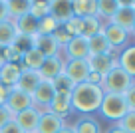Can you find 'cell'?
<instances>
[{"instance_id":"obj_31","label":"cell","mask_w":135,"mask_h":133,"mask_svg":"<svg viewBox=\"0 0 135 133\" xmlns=\"http://www.w3.org/2000/svg\"><path fill=\"white\" fill-rule=\"evenodd\" d=\"M62 26H64V30H66L72 38H78V36H81V34H84V18L72 16L66 24H62Z\"/></svg>"},{"instance_id":"obj_11","label":"cell","mask_w":135,"mask_h":133,"mask_svg":"<svg viewBox=\"0 0 135 133\" xmlns=\"http://www.w3.org/2000/svg\"><path fill=\"white\" fill-rule=\"evenodd\" d=\"M64 119L50 111H42L40 113V121H38V127L34 133H58L60 129H64Z\"/></svg>"},{"instance_id":"obj_41","label":"cell","mask_w":135,"mask_h":133,"mask_svg":"<svg viewBox=\"0 0 135 133\" xmlns=\"http://www.w3.org/2000/svg\"><path fill=\"white\" fill-rule=\"evenodd\" d=\"M10 20V14H8V6H6V0H0V24L2 22Z\"/></svg>"},{"instance_id":"obj_35","label":"cell","mask_w":135,"mask_h":133,"mask_svg":"<svg viewBox=\"0 0 135 133\" xmlns=\"http://www.w3.org/2000/svg\"><path fill=\"white\" fill-rule=\"evenodd\" d=\"M2 56H4V64H20V60H22V54L14 46L2 48Z\"/></svg>"},{"instance_id":"obj_37","label":"cell","mask_w":135,"mask_h":133,"mask_svg":"<svg viewBox=\"0 0 135 133\" xmlns=\"http://www.w3.org/2000/svg\"><path fill=\"white\" fill-rule=\"evenodd\" d=\"M52 36L56 38V42L60 44V48H62V46H66L68 42L72 40V36H70V34H68L66 30H64V26H58V30H56V32L52 34Z\"/></svg>"},{"instance_id":"obj_8","label":"cell","mask_w":135,"mask_h":133,"mask_svg":"<svg viewBox=\"0 0 135 133\" xmlns=\"http://www.w3.org/2000/svg\"><path fill=\"white\" fill-rule=\"evenodd\" d=\"M88 64H89V70L95 72V74L103 75L105 78L113 68L119 66V60L111 54H105V56H89L88 58Z\"/></svg>"},{"instance_id":"obj_25","label":"cell","mask_w":135,"mask_h":133,"mask_svg":"<svg viewBox=\"0 0 135 133\" xmlns=\"http://www.w3.org/2000/svg\"><path fill=\"white\" fill-rule=\"evenodd\" d=\"M117 60H119V68L125 70L131 78H135V46L125 48Z\"/></svg>"},{"instance_id":"obj_20","label":"cell","mask_w":135,"mask_h":133,"mask_svg":"<svg viewBox=\"0 0 135 133\" xmlns=\"http://www.w3.org/2000/svg\"><path fill=\"white\" fill-rule=\"evenodd\" d=\"M72 14L78 18H88V16H95V8H97V0H72Z\"/></svg>"},{"instance_id":"obj_10","label":"cell","mask_w":135,"mask_h":133,"mask_svg":"<svg viewBox=\"0 0 135 133\" xmlns=\"http://www.w3.org/2000/svg\"><path fill=\"white\" fill-rule=\"evenodd\" d=\"M64 50H66V54H68V58H70V60H88L89 58L88 40H85L84 36L72 38V40L64 46Z\"/></svg>"},{"instance_id":"obj_19","label":"cell","mask_w":135,"mask_h":133,"mask_svg":"<svg viewBox=\"0 0 135 133\" xmlns=\"http://www.w3.org/2000/svg\"><path fill=\"white\" fill-rule=\"evenodd\" d=\"M88 48H89V56H105V54H111V50H113V48L109 46V42L105 40L103 32H99L93 38H89Z\"/></svg>"},{"instance_id":"obj_13","label":"cell","mask_w":135,"mask_h":133,"mask_svg":"<svg viewBox=\"0 0 135 133\" xmlns=\"http://www.w3.org/2000/svg\"><path fill=\"white\" fill-rule=\"evenodd\" d=\"M34 48H36L44 58L60 56V44L56 42L54 36H34Z\"/></svg>"},{"instance_id":"obj_18","label":"cell","mask_w":135,"mask_h":133,"mask_svg":"<svg viewBox=\"0 0 135 133\" xmlns=\"http://www.w3.org/2000/svg\"><path fill=\"white\" fill-rule=\"evenodd\" d=\"M14 26H16V32L20 36H38V20L32 18L30 14H24V16L16 18L14 20Z\"/></svg>"},{"instance_id":"obj_29","label":"cell","mask_w":135,"mask_h":133,"mask_svg":"<svg viewBox=\"0 0 135 133\" xmlns=\"http://www.w3.org/2000/svg\"><path fill=\"white\" fill-rule=\"evenodd\" d=\"M28 14L36 20H42L44 16L50 14V2H38V0H30V8Z\"/></svg>"},{"instance_id":"obj_46","label":"cell","mask_w":135,"mask_h":133,"mask_svg":"<svg viewBox=\"0 0 135 133\" xmlns=\"http://www.w3.org/2000/svg\"><path fill=\"white\" fill-rule=\"evenodd\" d=\"M131 34H135V22H133V26H131V30H129Z\"/></svg>"},{"instance_id":"obj_12","label":"cell","mask_w":135,"mask_h":133,"mask_svg":"<svg viewBox=\"0 0 135 133\" xmlns=\"http://www.w3.org/2000/svg\"><path fill=\"white\" fill-rule=\"evenodd\" d=\"M64 72V62L60 56H52V58H46L42 62V66H40L38 70V75L42 79H48V82H52V79H56L60 74Z\"/></svg>"},{"instance_id":"obj_39","label":"cell","mask_w":135,"mask_h":133,"mask_svg":"<svg viewBox=\"0 0 135 133\" xmlns=\"http://www.w3.org/2000/svg\"><path fill=\"white\" fill-rule=\"evenodd\" d=\"M0 133H24V131L20 129V125H18V123H16L14 119H10L8 123L4 125V127L0 129Z\"/></svg>"},{"instance_id":"obj_3","label":"cell","mask_w":135,"mask_h":133,"mask_svg":"<svg viewBox=\"0 0 135 133\" xmlns=\"http://www.w3.org/2000/svg\"><path fill=\"white\" fill-rule=\"evenodd\" d=\"M131 83H133V78H131L125 70H121V68L117 66L103 78L101 89H103L105 93H123Z\"/></svg>"},{"instance_id":"obj_28","label":"cell","mask_w":135,"mask_h":133,"mask_svg":"<svg viewBox=\"0 0 135 133\" xmlns=\"http://www.w3.org/2000/svg\"><path fill=\"white\" fill-rule=\"evenodd\" d=\"M101 20L97 16H88V18H84V34L81 36L85 38V40H89V38H93L95 34H99L101 32Z\"/></svg>"},{"instance_id":"obj_27","label":"cell","mask_w":135,"mask_h":133,"mask_svg":"<svg viewBox=\"0 0 135 133\" xmlns=\"http://www.w3.org/2000/svg\"><path fill=\"white\" fill-rule=\"evenodd\" d=\"M74 133H99V123L93 117H81L76 125H74Z\"/></svg>"},{"instance_id":"obj_22","label":"cell","mask_w":135,"mask_h":133,"mask_svg":"<svg viewBox=\"0 0 135 133\" xmlns=\"http://www.w3.org/2000/svg\"><path fill=\"white\" fill-rule=\"evenodd\" d=\"M40 75H38V72H30V70H22V75H20V79H18V83H16V87L18 89H22L24 93H32L34 89H36V86L40 83Z\"/></svg>"},{"instance_id":"obj_45","label":"cell","mask_w":135,"mask_h":133,"mask_svg":"<svg viewBox=\"0 0 135 133\" xmlns=\"http://www.w3.org/2000/svg\"><path fill=\"white\" fill-rule=\"evenodd\" d=\"M129 6H131V10L135 12V0H133V2H129Z\"/></svg>"},{"instance_id":"obj_32","label":"cell","mask_w":135,"mask_h":133,"mask_svg":"<svg viewBox=\"0 0 135 133\" xmlns=\"http://www.w3.org/2000/svg\"><path fill=\"white\" fill-rule=\"evenodd\" d=\"M52 83H54V89H56V92H72L74 87H76V83L68 78L64 72H62L56 79H52Z\"/></svg>"},{"instance_id":"obj_9","label":"cell","mask_w":135,"mask_h":133,"mask_svg":"<svg viewBox=\"0 0 135 133\" xmlns=\"http://www.w3.org/2000/svg\"><path fill=\"white\" fill-rule=\"evenodd\" d=\"M40 113H42L40 109L28 107V109H24V111L16 113V115H14V121L20 125V129H22L24 133H34V131H36V127H38Z\"/></svg>"},{"instance_id":"obj_34","label":"cell","mask_w":135,"mask_h":133,"mask_svg":"<svg viewBox=\"0 0 135 133\" xmlns=\"http://www.w3.org/2000/svg\"><path fill=\"white\" fill-rule=\"evenodd\" d=\"M12 46L16 48L20 54H24V52H28V50H32V48H34V36L30 38V36H20V34H18L16 42H14Z\"/></svg>"},{"instance_id":"obj_14","label":"cell","mask_w":135,"mask_h":133,"mask_svg":"<svg viewBox=\"0 0 135 133\" xmlns=\"http://www.w3.org/2000/svg\"><path fill=\"white\" fill-rule=\"evenodd\" d=\"M20 75H22L20 64H4V66H0V83L4 87H8V89L16 87Z\"/></svg>"},{"instance_id":"obj_17","label":"cell","mask_w":135,"mask_h":133,"mask_svg":"<svg viewBox=\"0 0 135 133\" xmlns=\"http://www.w3.org/2000/svg\"><path fill=\"white\" fill-rule=\"evenodd\" d=\"M101 32H103V36H105V40L109 42L111 48H117V46H121V44H125L127 36H129V32H125L123 28L111 24V22H107V24L101 28Z\"/></svg>"},{"instance_id":"obj_15","label":"cell","mask_w":135,"mask_h":133,"mask_svg":"<svg viewBox=\"0 0 135 133\" xmlns=\"http://www.w3.org/2000/svg\"><path fill=\"white\" fill-rule=\"evenodd\" d=\"M50 16L54 18L60 26L66 24V22L74 16L70 0H54V2H50Z\"/></svg>"},{"instance_id":"obj_33","label":"cell","mask_w":135,"mask_h":133,"mask_svg":"<svg viewBox=\"0 0 135 133\" xmlns=\"http://www.w3.org/2000/svg\"><path fill=\"white\" fill-rule=\"evenodd\" d=\"M119 129H123L125 133H135V111H127L125 115L119 119Z\"/></svg>"},{"instance_id":"obj_4","label":"cell","mask_w":135,"mask_h":133,"mask_svg":"<svg viewBox=\"0 0 135 133\" xmlns=\"http://www.w3.org/2000/svg\"><path fill=\"white\" fill-rule=\"evenodd\" d=\"M89 72L91 70H89L88 60H68V62L64 64V74L72 79L76 86L78 83H84L85 79H88Z\"/></svg>"},{"instance_id":"obj_21","label":"cell","mask_w":135,"mask_h":133,"mask_svg":"<svg viewBox=\"0 0 135 133\" xmlns=\"http://www.w3.org/2000/svg\"><path fill=\"white\" fill-rule=\"evenodd\" d=\"M121 0H97V8H95V16L99 18H105V20H111L115 16L119 8H121Z\"/></svg>"},{"instance_id":"obj_24","label":"cell","mask_w":135,"mask_h":133,"mask_svg":"<svg viewBox=\"0 0 135 133\" xmlns=\"http://www.w3.org/2000/svg\"><path fill=\"white\" fill-rule=\"evenodd\" d=\"M18 32L16 26H14V20H6L0 24V48H10L16 42Z\"/></svg>"},{"instance_id":"obj_26","label":"cell","mask_w":135,"mask_h":133,"mask_svg":"<svg viewBox=\"0 0 135 133\" xmlns=\"http://www.w3.org/2000/svg\"><path fill=\"white\" fill-rule=\"evenodd\" d=\"M6 6H8V14L10 20H16V18L28 14L30 8V0H6Z\"/></svg>"},{"instance_id":"obj_40","label":"cell","mask_w":135,"mask_h":133,"mask_svg":"<svg viewBox=\"0 0 135 133\" xmlns=\"http://www.w3.org/2000/svg\"><path fill=\"white\" fill-rule=\"evenodd\" d=\"M85 82L91 83V86H99V87H101V83H103V75L95 74V72H89V75H88V79H85Z\"/></svg>"},{"instance_id":"obj_6","label":"cell","mask_w":135,"mask_h":133,"mask_svg":"<svg viewBox=\"0 0 135 133\" xmlns=\"http://www.w3.org/2000/svg\"><path fill=\"white\" fill-rule=\"evenodd\" d=\"M54 83L48 82V79H40V83L36 86V89H34L32 93H30V97H32V107H48L50 105V101L54 99Z\"/></svg>"},{"instance_id":"obj_7","label":"cell","mask_w":135,"mask_h":133,"mask_svg":"<svg viewBox=\"0 0 135 133\" xmlns=\"http://www.w3.org/2000/svg\"><path fill=\"white\" fill-rule=\"evenodd\" d=\"M46 111L54 113L58 117H68L72 113V92H56L54 93V99L50 101Z\"/></svg>"},{"instance_id":"obj_23","label":"cell","mask_w":135,"mask_h":133,"mask_svg":"<svg viewBox=\"0 0 135 133\" xmlns=\"http://www.w3.org/2000/svg\"><path fill=\"white\" fill-rule=\"evenodd\" d=\"M44 56L40 54L36 48H32V50H28V52H24L22 54V60H20V66H22V70H30V72H38L40 70V66H42V62H44Z\"/></svg>"},{"instance_id":"obj_43","label":"cell","mask_w":135,"mask_h":133,"mask_svg":"<svg viewBox=\"0 0 135 133\" xmlns=\"http://www.w3.org/2000/svg\"><path fill=\"white\" fill-rule=\"evenodd\" d=\"M58 133H74V129L72 127H64V129H60Z\"/></svg>"},{"instance_id":"obj_16","label":"cell","mask_w":135,"mask_h":133,"mask_svg":"<svg viewBox=\"0 0 135 133\" xmlns=\"http://www.w3.org/2000/svg\"><path fill=\"white\" fill-rule=\"evenodd\" d=\"M109 22H111V24H115V26H119V28H123L125 32H129L131 26H133V22H135V12L131 10L129 2H123L121 8L115 12V16L111 18Z\"/></svg>"},{"instance_id":"obj_2","label":"cell","mask_w":135,"mask_h":133,"mask_svg":"<svg viewBox=\"0 0 135 133\" xmlns=\"http://www.w3.org/2000/svg\"><path fill=\"white\" fill-rule=\"evenodd\" d=\"M99 111L103 113V117H105V119L119 121L127 111H129V107H127V103H125L123 93H103V99H101Z\"/></svg>"},{"instance_id":"obj_30","label":"cell","mask_w":135,"mask_h":133,"mask_svg":"<svg viewBox=\"0 0 135 133\" xmlns=\"http://www.w3.org/2000/svg\"><path fill=\"white\" fill-rule=\"evenodd\" d=\"M58 26L60 24L48 14V16H44L42 20H38V36H52V34L58 30Z\"/></svg>"},{"instance_id":"obj_44","label":"cell","mask_w":135,"mask_h":133,"mask_svg":"<svg viewBox=\"0 0 135 133\" xmlns=\"http://www.w3.org/2000/svg\"><path fill=\"white\" fill-rule=\"evenodd\" d=\"M109 133H125L123 129H119V127H113V129H109Z\"/></svg>"},{"instance_id":"obj_36","label":"cell","mask_w":135,"mask_h":133,"mask_svg":"<svg viewBox=\"0 0 135 133\" xmlns=\"http://www.w3.org/2000/svg\"><path fill=\"white\" fill-rule=\"evenodd\" d=\"M123 97H125V103L129 107V111H135V82L123 92Z\"/></svg>"},{"instance_id":"obj_38","label":"cell","mask_w":135,"mask_h":133,"mask_svg":"<svg viewBox=\"0 0 135 133\" xmlns=\"http://www.w3.org/2000/svg\"><path fill=\"white\" fill-rule=\"evenodd\" d=\"M10 119H14V115L8 111V107H6V105H0V129L4 127Z\"/></svg>"},{"instance_id":"obj_1","label":"cell","mask_w":135,"mask_h":133,"mask_svg":"<svg viewBox=\"0 0 135 133\" xmlns=\"http://www.w3.org/2000/svg\"><path fill=\"white\" fill-rule=\"evenodd\" d=\"M103 89L99 86H91V83L84 82L78 83L72 89V109L80 113H93L99 109L101 99H103Z\"/></svg>"},{"instance_id":"obj_5","label":"cell","mask_w":135,"mask_h":133,"mask_svg":"<svg viewBox=\"0 0 135 133\" xmlns=\"http://www.w3.org/2000/svg\"><path fill=\"white\" fill-rule=\"evenodd\" d=\"M4 105L8 107V111L12 113V115H16V113L32 107V97H30L28 93H24L22 89H18V87H12L8 92V96H6Z\"/></svg>"},{"instance_id":"obj_42","label":"cell","mask_w":135,"mask_h":133,"mask_svg":"<svg viewBox=\"0 0 135 133\" xmlns=\"http://www.w3.org/2000/svg\"><path fill=\"white\" fill-rule=\"evenodd\" d=\"M8 87H4L2 83H0V105H4V101H6V96H8Z\"/></svg>"}]
</instances>
